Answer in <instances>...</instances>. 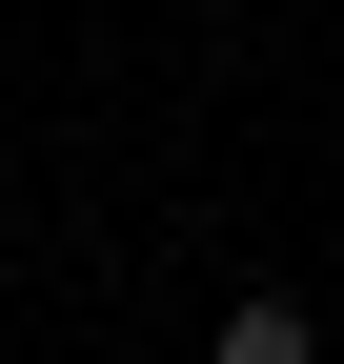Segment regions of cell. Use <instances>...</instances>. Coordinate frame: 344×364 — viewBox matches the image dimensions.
Segmentation results:
<instances>
[{"mask_svg": "<svg viewBox=\"0 0 344 364\" xmlns=\"http://www.w3.org/2000/svg\"><path fill=\"white\" fill-rule=\"evenodd\" d=\"M203 364H324V304H304V284H243V304H223V344H203Z\"/></svg>", "mask_w": 344, "mask_h": 364, "instance_id": "obj_1", "label": "cell"}]
</instances>
